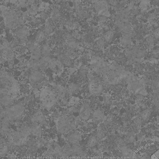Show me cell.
I'll return each instance as SVG.
<instances>
[{"label":"cell","instance_id":"1","mask_svg":"<svg viewBox=\"0 0 159 159\" xmlns=\"http://www.w3.org/2000/svg\"><path fill=\"white\" fill-rule=\"evenodd\" d=\"M25 113V106L20 102L13 104L1 110V116H6L10 121L20 120L24 117Z\"/></svg>","mask_w":159,"mask_h":159},{"label":"cell","instance_id":"2","mask_svg":"<svg viewBox=\"0 0 159 159\" xmlns=\"http://www.w3.org/2000/svg\"><path fill=\"white\" fill-rule=\"evenodd\" d=\"M57 94L49 87H46L42 89L39 94V100L41 106L45 108H50L57 102Z\"/></svg>","mask_w":159,"mask_h":159},{"label":"cell","instance_id":"3","mask_svg":"<svg viewBox=\"0 0 159 159\" xmlns=\"http://www.w3.org/2000/svg\"><path fill=\"white\" fill-rule=\"evenodd\" d=\"M105 86L101 77L98 75H93L88 80L87 88L89 93L92 95L99 96L103 93Z\"/></svg>","mask_w":159,"mask_h":159},{"label":"cell","instance_id":"4","mask_svg":"<svg viewBox=\"0 0 159 159\" xmlns=\"http://www.w3.org/2000/svg\"><path fill=\"white\" fill-rule=\"evenodd\" d=\"M92 112L90 103L88 101H85L79 107L78 118L82 121H86L90 118Z\"/></svg>","mask_w":159,"mask_h":159},{"label":"cell","instance_id":"5","mask_svg":"<svg viewBox=\"0 0 159 159\" xmlns=\"http://www.w3.org/2000/svg\"><path fill=\"white\" fill-rule=\"evenodd\" d=\"M90 65L92 70L98 75H102L109 67L105 62L101 59L93 60Z\"/></svg>","mask_w":159,"mask_h":159},{"label":"cell","instance_id":"6","mask_svg":"<svg viewBox=\"0 0 159 159\" xmlns=\"http://www.w3.org/2000/svg\"><path fill=\"white\" fill-rule=\"evenodd\" d=\"M42 70H31L28 76V80L32 84H39L44 79V75Z\"/></svg>","mask_w":159,"mask_h":159},{"label":"cell","instance_id":"7","mask_svg":"<svg viewBox=\"0 0 159 159\" xmlns=\"http://www.w3.org/2000/svg\"><path fill=\"white\" fill-rule=\"evenodd\" d=\"M106 116L105 111L102 108H97L93 111L90 118L94 122L99 123L104 120Z\"/></svg>","mask_w":159,"mask_h":159},{"label":"cell","instance_id":"8","mask_svg":"<svg viewBox=\"0 0 159 159\" xmlns=\"http://www.w3.org/2000/svg\"><path fill=\"white\" fill-rule=\"evenodd\" d=\"M31 120L33 122H43L45 121L46 118L42 111L40 110L36 111L32 116Z\"/></svg>","mask_w":159,"mask_h":159},{"label":"cell","instance_id":"9","mask_svg":"<svg viewBox=\"0 0 159 159\" xmlns=\"http://www.w3.org/2000/svg\"><path fill=\"white\" fill-rule=\"evenodd\" d=\"M80 87L77 83L71 82L68 85V89L70 94H75L80 91Z\"/></svg>","mask_w":159,"mask_h":159},{"label":"cell","instance_id":"10","mask_svg":"<svg viewBox=\"0 0 159 159\" xmlns=\"http://www.w3.org/2000/svg\"><path fill=\"white\" fill-rule=\"evenodd\" d=\"M103 101L104 104L106 106H109L112 103V97L110 94L106 93L103 96Z\"/></svg>","mask_w":159,"mask_h":159},{"label":"cell","instance_id":"11","mask_svg":"<svg viewBox=\"0 0 159 159\" xmlns=\"http://www.w3.org/2000/svg\"></svg>","mask_w":159,"mask_h":159}]
</instances>
